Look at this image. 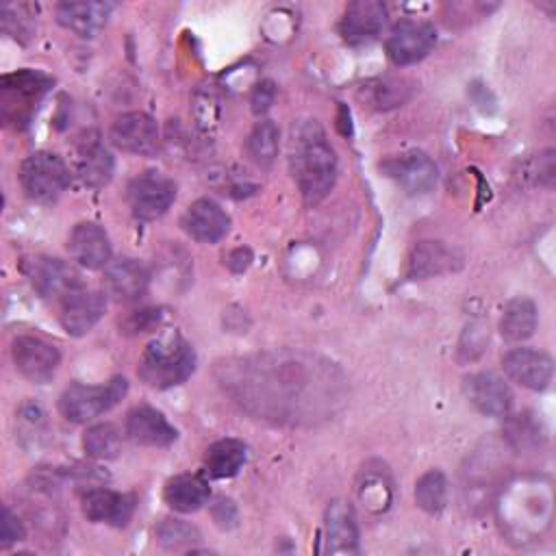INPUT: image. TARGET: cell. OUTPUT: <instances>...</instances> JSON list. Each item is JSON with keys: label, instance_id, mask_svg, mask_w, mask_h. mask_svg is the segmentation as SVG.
<instances>
[{"label": "cell", "instance_id": "obj_1", "mask_svg": "<svg viewBox=\"0 0 556 556\" xmlns=\"http://www.w3.org/2000/svg\"><path fill=\"white\" fill-rule=\"evenodd\" d=\"M291 172L306 204L321 202L337 178V156L315 119H304L291 137Z\"/></svg>", "mask_w": 556, "mask_h": 556}, {"label": "cell", "instance_id": "obj_2", "mask_svg": "<svg viewBox=\"0 0 556 556\" xmlns=\"http://www.w3.org/2000/svg\"><path fill=\"white\" fill-rule=\"evenodd\" d=\"M193 369V348L178 332H167L148 343L139 358L137 376L152 389H169L185 382Z\"/></svg>", "mask_w": 556, "mask_h": 556}, {"label": "cell", "instance_id": "obj_3", "mask_svg": "<svg viewBox=\"0 0 556 556\" xmlns=\"http://www.w3.org/2000/svg\"><path fill=\"white\" fill-rule=\"evenodd\" d=\"M126 393H128V380L124 376H113L104 384L74 382L63 391L59 400V408L70 421L85 424L111 410L115 404H119V400Z\"/></svg>", "mask_w": 556, "mask_h": 556}, {"label": "cell", "instance_id": "obj_4", "mask_svg": "<svg viewBox=\"0 0 556 556\" xmlns=\"http://www.w3.org/2000/svg\"><path fill=\"white\" fill-rule=\"evenodd\" d=\"M70 167L59 154L35 152L22 161L20 182L28 198L37 202L56 200L70 185Z\"/></svg>", "mask_w": 556, "mask_h": 556}, {"label": "cell", "instance_id": "obj_5", "mask_svg": "<svg viewBox=\"0 0 556 556\" xmlns=\"http://www.w3.org/2000/svg\"><path fill=\"white\" fill-rule=\"evenodd\" d=\"M126 200L137 219L152 222L165 215L176 200V185L161 172H143L128 182Z\"/></svg>", "mask_w": 556, "mask_h": 556}, {"label": "cell", "instance_id": "obj_6", "mask_svg": "<svg viewBox=\"0 0 556 556\" xmlns=\"http://www.w3.org/2000/svg\"><path fill=\"white\" fill-rule=\"evenodd\" d=\"M22 269L35 291L41 298H59L61 302L83 289V278L70 263L52 256H30L22 263Z\"/></svg>", "mask_w": 556, "mask_h": 556}, {"label": "cell", "instance_id": "obj_7", "mask_svg": "<svg viewBox=\"0 0 556 556\" xmlns=\"http://www.w3.org/2000/svg\"><path fill=\"white\" fill-rule=\"evenodd\" d=\"M50 85L52 80L35 70H17L13 74H4L0 80L4 117L13 122H26L30 117L33 104L39 102Z\"/></svg>", "mask_w": 556, "mask_h": 556}, {"label": "cell", "instance_id": "obj_8", "mask_svg": "<svg viewBox=\"0 0 556 556\" xmlns=\"http://www.w3.org/2000/svg\"><path fill=\"white\" fill-rule=\"evenodd\" d=\"M11 356L17 371L33 382L50 380L61 363L59 350L46 339L33 334L17 337L11 345Z\"/></svg>", "mask_w": 556, "mask_h": 556}, {"label": "cell", "instance_id": "obj_9", "mask_svg": "<svg viewBox=\"0 0 556 556\" xmlns=\"http://www.w3.org/2000/svg\"><path fill=\"white\" fill-rule=\"evenodd\" d=\"M437 33L428 22L404 20L393 26L387 39V54L395 65L421 61L434 46Z\"/></svg>", "mask_w": 556, "mask_h": 556}, {"label": "cell", "instance_id": "obj_10", "mask_svg": "<svg viewBox=\"0 0 556 556\" xmlns=\"http://www.w3.org/2000/svg\"><path fill=\"white\" fill-rule=\"evenodd\" d=\"M113 146L130 154H152L159 148V126L143 111L119 115L109 130Z\"/></svg>", "mask_w": 556, "mask_h": 556}, {"label": "cell", "instance_id": "obj_11", "mask_svg": "<svg viewBox=\"0 0 556 556\" xmlns=\"http://www.w3.org/2000/svg\"><path fill=\"white\" fill-rule=\"evenodd\" d=\"M382 172L408 193H426L437 185V178H439L434 161L428 154L417 150L389 156L382 163Z\"/></svg>", "mask_w": 556, "mask_h": 556}, {"label": "cell", "instance_id": "obj_12", "mask_svg": "<svg viewBox=\"0 0 556 556\" xmlns=\"http://www.w3.org/2000/svg\"><path fill=\"white\" fill-rule=\"evenodd\" d=\"M502 365L510 380L530 391H543L552 382L554 363L541 350L515 348L502 358Z\"/></svg>", "mask_w": 556, "mask_h": 556}, {"label": "cell", "instance_id": "obj_13", "mask_svg": "<svg viewBox=\"0 0 556 556\" xmlns=\"http://www.w3.org/2000/svg\"><path fill=\"white\" fill-rule=\"evenodd\" d=\"M106 308V300L100 291H89V289H78L74 293H70L63 302H61V326L65 328V332L74 334V337H83L87 334L104 315Z\"/></svg>", "mask_w": 556, "mask_h": 556}, {"label": "cell", "instance_id": "obj_14", "mask_svg": "<svg viewBox=\"0 0 556 556\" xmlns=\"http://www.w3.org/2000/svg\"><path fill=\"white\" fill-rule=\"evenodd\" d=\"M465 391L469 402L489 417H506L513 406V391L510 387L491 371L473 374L465 380Z\"/></svg>", "mask_w": 556, "mask_h": 556}, {"label": "cell", "instance_id": "obj_15", "mask_svg": "<svg viewBox=\"0 0 556 556\" xmlns=\"http://www.w3.org/2000/svg\"><path fill=\"white\" fill-rule=\"evenodd\" d=\"M124 430L130 441L148 447H165L174 443L178 437L176 428L167 421V417L161 410L146 404L128 410Z\"/></svg>", "mask_w": 556, "mask_h": 556}, {"label": "cell", "instance_id": "obj_16", "mask_svg": "<svg viewBox=\"0 0 556 556\" xmlns=\"http://www.w3.org/2000/svg\"><path fill=\"white\" fill-rule=\"evenodd\" d=\"M182 228L200 243H215L230 230V217L215 200L200 198L185 211Z\"/></svg>", "mask_w": 556, "mask_h": 556}, {"label": "cell", "instance_id": "obj_17", "mask_svg": "<svg viewBox=\"0 0 556 556\" xmlns=\"http://www.w3.org/2000/svg\"><path fill=\"white\" fill-rule=\"evenodd\" d=\"M67 250L72 258L87 269H100L111 263L109 235L93 222H80L74 226L67 239Z\"/></svg>", "mask_w": 556, "mask_h": 556}, {"label": "cell", "instance_id": "obj_18", "mask_svg": "<svg viewBox=\"0 0 556 556\" xmlns=\"http://www.w3.org/2000/svg\"><path fill=\"white\" fill-rule=\"evenodd\" d=\"M135 513V495L111 489H91L83 495V515L93 523L122 528Z\"/></svg>", "mask_w": 556, "mask_h": 556}, {"label": "cell", "instance_id": "obj_19", "mask_svg": "<svg viewBox=\"0 0 556 556\" xmlns=\"http://www.w3.org/2000/svg\"><path fill=\"white\" fill-rule=\"evenodd\" d=\"M460 267V254L441 241H419L406 261V276L413 280L441 276Z\"/></svg>", "mask_w": 556, "mask_h": 556}, {"label": "cell", "instance_id": "obj_20", "mask_svg": "<svg viewBox=\"0 0 556 556\" xmlns=\"http://www.w3.org/2000/svg\"><path fill=\"white\" fill-rule=\"evenodd\" d=\"M150 285L148 269L135 258H117L104 267L106 293L117 302L139 300Z\"/></svg>", "mask_w": 556, "mask_h": 556}, {"label": "cell", "instance_id": "obj_21", "mask_svg": "<svg viewBox=\"0 0 556 556\" xmlns=\"http://www.w3.org/2000/svg\"><path fill=\"white\" fill-rule=\"evenodd\" d=\"M387 24V7L378 0L350 2L341 20V35L350 43L374 39Z\"/></svg>", "mask_w": 556, "mask_h": 556}, {"label": "cell", "instance_id": "obj_22", "mask_svg": "<svg viewBox=\"0 0 556 556\" xmlns=\"http://www.w3.org/2000/svg\"><path fill=\"white\" fill-rule=\"evenodd\" d=\"M74 169L85 187L100 189L113 176V156L96 137L83 139L76 148Z\"/></svg>", "mask_w": 556, "mask_h": 556}, {"label": "cell", "instance_id": "obj_23", "mask_svg": "<svg viewBox=\"0 0 556 556\" xmlns=\"http://www.w3.org/2000/svg\"><path fill=\"white\" fill-rule=\"evenodd\" d=\"M326 549L330 554L358 552V526L345 502H332L326 510Z\"/></svg>", "mask_w": 556, "mask_h": 556}, {"label": "cell", "instance_id": "obj_24", "mask_svg": "<svg viewBox=\"0 0 556 556\" xmlns=\"http://www.w3.org/2000/svg\"><path fill=\"white\" fill-rule=\"evenodd\" d=\"M111 9V4L102 2H61L56 7V20L80 37H93L104 26Z\"/></svg>", "mask_w": 556, "mask_h": 556}, {"label": "cell", "instance_id": "obj_25", "mask_svg": "<svg viewBox=\"0 0 556 556\" xmlns=\"http://www.w3.org/2000/svg\"><path fill=\"white\" fill-rule=\"evenodd\" d=\"M165 502L178 513H193L208 500V484L195 473H180L165 484Z\"/></svg>", "mask_w": 556, "mask_h": 556}, {"label": "cell", "instance_id": "obj_26", "mask_svg": "<svg viewBox=\"0 0 556 556\" xmlns=\"http://www.w3.org/2000/svg\"><path fill=\"white\" fill-rule=\"evenodd\" d=\"M536 321H539V313L532 300L528 298H513L502 313L500 319V332L506 341H523L528 337H532V332L536 330Z\"/></svg>", "mask_w": 556, "mask_h": 556}, {"label": "cell", "instance_id": "obj_27", "mask_svg": "<svg viewBox=\"0 0 556 556\" xmlns=\"http://www.w3.org/2000/svg\"><path fill=\"white\" fill-rule=\"evenodd\" d=\"M410 96V83L406 78H393L382 76L376 80H369L361 87V98L367 106L376 111H389L400 106Z\"/></svg>", "mask_w": 556, "mask_h": 556}, {"label": "cell", "instance_id": "obj_28", "mask_svg": "<svg viewBox=\"0 0 556 556\" xmlns=\"http://www.w3.org/2000/svg\"><path fill=\"white\" fill-rule=\"evenodd\" d=\"M245 463V445L237 439H219L208 445L204 454V467L213 478H230L239 473Z\"/></svg>", "mask_w": 556, "mask_h": 556}, {"label": "cell", "instance_id": "obj_29", "mask_svg": "<svg viewBox=\"0 0 556 556\" xmlns=\"http://www.w3.org/2000/svg\"><path fill=\"white\" fill-rule=\"evenodd\" d=\"M83 447L93 458H115L122 452V432L113 424H96L85 432Z\"/></svg>", "mask_w": 556, "mask_h": 556}, {"label": "cell", "instance_id": "obj_30", "mask_svg": "<svg viewBox=\"0 0 556 556\" xmlns=\"http://www.w3.org/2000/svg\"><path fill=\"white\" fill-rule=\"evenodd\" d=\"M278 146H280V132L271 119H261L248 137V152L261 165H269L276 159Z\"/></svg>", "mask_w": 556, "mask_h": 556}, {"label": "cell", "instance_id": "obj_31", "mask_svg": "<svg viewBox=\"0 0 556 556\" xmlns=\"http://www.w3.org/2000/svg\"><path fill=\"white\" fill-rule=\"evenodd\" d=\"M447 482L439 469L426 471L415 484V502L426 513H439L445 506Z\"/></svg>", "mask_w": 556, "mask_h": 556}, {"label": "cell", "instance_id": "obj_32", "mask_svg": "<svg viewBox=\"0 0 556 556\" xmlns=\"http://www.w3.org/2000/svg\"><path fill=\"white\" fill-rule=\"evenodd\" d=\"M504 434L515 450H530L541 443V426L530 415H515L506 421Z\"/></svg>", "mask_w": 556, "mask_h": 556}, {"label": "cell", "instance_id": "obj_33", "mask_svg": "<svg viewBox=\"0 0 556 556\" xmlns=\"http://www.w3.org/2000/svg\"><path fill=\"white\" fill-rule=\"evenodd\" d=\"M156 539L167 549H180L200 539V532L180 519H163L156 528Z\"/></svg>", "mask_w": 556, "mask_h": 556}, {"label": "cell", "instance_id": "obj_34", "mask_svg": "<svg viewBox=\"0 0 556 556\" xmlns=\"http://www.w3.org/2000/svg\"><path fill=\"white\" fill-rule=\"evenodd\" d=\"M163 321V313L156 308H141V311H132L126 321H124V330L126 332H148L159 328Z\"/></svg>", "mask_w": 556, "mask_h": 556}, {"label": "cell", "instance_id": "obj_35", "mask_svg": "<svg viewBox=\"0 0 556 556\" xmlns=\"http://www.w3.org/2000/svg\"><path fill=\"white\" fill-rule=\"evenodd\" d=\"M26 536V530L22 526V521L17 519V515L11 513L9 506H4V519H2V547H9L11 543H17Z\"/></svg>", "mask_w": 556, "mask_h": 556}, {"label": "cell", "instance_id": "obj_36", "mask_svg": "<svg viewBox=\"0 0 556 556\" xmlns=\"http://www.w3.org/2000/svg\"><path fill=\"white\" fill-rule=\"evenodd\" d=\"M274 98H276V89H274V83L265 80V83H258L252 91V98H250V104H252V111L256 115L265 113L271 104H274Z\"/></svg>", "mask_w": 556, "mask_h": 556}, {"label": "cell", "instance_id": "obj_37", "mask_svg": "<svg viewBox=\"0 0 556 556\" xmlns=\"http://www.w3.org/2000/svg\"><path fill=\"white\" fill-rule=\"evenodd\" d=\"M250 261H252L250 250L239 248V250H235V252L228 256V267L235 269V271H243V269L250 265Z\"/></svg>", "mask_w": 556, "mask_h": 556}]
</instances>
